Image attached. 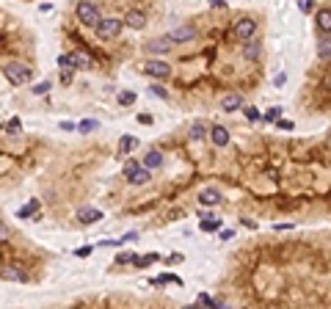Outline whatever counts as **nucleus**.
<instances>
[{
	"mask_svg": "<svg viewBox=\"0 0 331 309\" xmlns=\"http://www.w3.org/2000/svg\"><path fill=\"white\" fill-rule=\"evenodd\" d=\"M3 75H6V80H9L11 86H25V83H31L33 69L28 67V64L11 61V64H6V67H3Z\"/></svg>",
	"mask_w": 331,
	"mask_h": 309,
	"instance_id": "1",
	"label": "nucleus"
},
{
	"mask_svg": "<svg viewBox=\"0 0 331 309\" xmlns=\"http://www.w3.org/2000/svg\"><path fill=\"white\" fill-rule=\"evenodd\" d=\"M122 20L119 17H105V20H99L97 22V28H94V31H97V39H102V42H111V39H116L122 33Z\"/></svg>",
	"mask_w": 331,
	"mask_h": 309,
	"instance_id": "2",
	"label": "nucleus"
},
{
	"mask_svg": "<svg viewBox=\"0 0 331 309\" xmlns=\"http://www.w3.org/2000/svg\"><path fill=\"white\" fill-rule=\"evenodd\" d=\"M78 20L88 28H97V22L102 20V17H99V3H91V0L78 3Z\"/></svg>",
	"mask_w": 331,
	"mask_h": 309,
	"instance_id": "3",
	"label": "nucleus"
},
{
	"mask_svg": "<svg viewBox=\"0 0 331 309\" xmlns=\"http://www.w3.org/2000/svg\"><path fill=\"white\" fill-rule=\"evenodd\" d=\"M232 33H235V39H240L243 44L251 42L254 33H257V20H254V17H240V20L235 22Z\"/></svg>",
	"mask_w": 331,
	"mask_h": 309,
	"instance_id": "4",
	"label": "nucleus"
},
{
	"mask_svg": "<svg viewBox=\"0 0 331 309\" xmlns=\"http://www.w3.org/2000/svg\"><path fill=\"white\" fill-rule=\"evenodd\" d=\"M144 75H149V78H155V80H165L171 75V67L165 61H160V58H152V61H146L144 67Z\"/></svg>",
	"mask_w": 331,
	"mask_h": 309,
	"instance_id": "5",
	"label": "nucleus"
},
{
	"mask_svg": "<svg viewBox=\"0 0 331 309\" xmlns=\"http://www.w3.org/2000/svg\"><path fill=\"white\" fill-rule=\"evenodd\" d=\"M122 25L133 28V31H141V28H146V14L141 9H127V14H124Z\"/></svg>",
	"mask_w": 331,
	"mask_h": 309,
	"instance_id": "6",
	"label": "nucleus"
},
{
	"mask_svg": "<svg viewBox=\"0 0 331 309\" xmlns=\"http://www.w3.org/2000/svg\"><path fill=\"white\" fill-rule=\"evenodd\" d=\"M165 36H169L171 44H180V42H191V39L196 36V31H193L191 25H177V28H171Z\"/></svg>",
	"mask_w": 331,
	"mask_h": 309,
	"instance_id": "7",
	"label": "nucleus"
},
{
	"mask_svg": "<svg viewBox=\"0 0 331 309\" xmlns=\"http://www.w3.org/2000/svg\"><path fill=\"white\" fill-rule=\"evenodd\" d=\"M144 50L149 52V55H165V52L171 50V42H169V36H157V39H149V42L144 44Z\"/></svg>",
	"mask_w": 331,
	"mask_h": 309,
	"instance_id": "8",
	"label": "nucleus"
},
{
	"mask_svg": "<svg viewBox=\"0 0 331 309\" xmlns=\"http://www.w3.org/2000/svg\"><path fill=\"white\" fill-rule=\"evenodd\" d=\"M207 136H210V141L215 144V147H229V130L224 125H212L210 130H207Z\"/></svg>",
	"mask_w": 331,
	"mask_h": 309,
	"instance_id": "9",
	"label": "nucleus"
},
{
	"mask_svg": "<svg viewBox=\"0 0 331 309\" xmlns=\"http://www.w3.org/2000/svg\"><path fill=\"white\" fill-rule=\"evenodd\" d=\"M97 221H102V210H97V207H80L78 210V224L80 226L97 224Z\"/></svg>",
	"mask_w": 331,
	"mask_h": 309,
	"instance_id": "10",
	"label": "nucleus"
},
{
	"mask_svg": "<svg viewBox=\"0 0 331 309\" xmlns=\"http://www.w3.org/2000/svg\"><path fill=\"white\" fill-rule=\"evenodd\" d=\"M165 163V155L160 152V149H149V152L144 155V163H141V166L146 168V171H155V168H160Z\"/></svg>",
	"mask_w": 331,
	"mask_h": 309,
	"instance_id": "11",
	"label": "nucleus"
},
{
	"mask_svg": "<svg viewBox=\"0 0 331 309\" xmlns=\"http://www.w3.org/2000/svg\"><path fill=\"white\" fill-rule=\"evenodd\" d=\"M221 191L218 188H204L202 194H199V205L202 207H215V205H221Z\"/></svg>",
	"mask_w": 331,
	"mask_h": 309,
	"instance_id": "12",
	"label": "nucleus"
},
{
	"mask_svg": "<svg viewBox=\"0 0 331 309\" xmlns=\"http://www.w3.org/2000/svg\"><path fill=\"white\" fill-rule=\"evenodd\" d=\"M0 276H3L6 282H28V273L22 271L20 265H6L3 271H0Z\"/></svg>",
	"mask_w": 331,
	"mask_h": 309,
	"instance_id": "13",
	"label": "nucleus"
},
{
	"mask_svg": "<svg viewBox=\"0 0 331 309\" xmlns=\"http://www.w3.org/2000/svg\"><path fill=\"white\" fill-rule=\"evenodd\" d=\"M240 108H243V97H240V94H227L221 100V110H224V113H235V110H240Z\"/></svg>",
	"mask_w": 331,
	"mask_h": 309,
	"instance_id": "14",
	"label": "nucleus"
},
{
	"mask_svg": "<svg viewBox=\"0 0 331 309\" xmlns=\"http://www.w3.org/2000/svg\"><path fill=\"white\" fill-rule=\"evenodd\" d=\"M259 55H262V42H259V39H251V42L243 44V58L246 61H257Z\"/></svg>",
	"mask_w": 331,
	"mask_h": 309,
	"instance_id": "15",
	"label": "nucleus"
},
{
	"mask_svg": "<svg viewBox=\"0 0 331 309\" xmlns=\"http://www.w3.org/2000/svg\"><path fill=\"white\" fill-rule=\"evenodd\" d=\"M69 61H72V67H75V69H91V67H94L91 55H86L83 50H75L72 55H69Z\"/></svg>",
	"mask_w": 331,
	"mask_h": 309,
	"instance_id": "16",
	"label": "nucleus"
},
{
	"mask_svg": "<svg viewBox=\"0 0 331 309\" xmlns=\"http://www.w3.org/2000/svg\"><path fill=\"white\" fill-rule=\"evenodd\" d=\"M317 31H320V36H328V31H331V9L317 11Z\"/></svg>",
	"mask_w": 331,
	"mask_h": 309,
	"instance_id": "17",
	"label": "nucleus"
},
{
	"mask_svg": "<svg viewBox=\"0 0 331 309\" xmlns=\"http://www.w3.org/2000/svg\"><path fill=\"white\" fill-rule=\"evenodd\" d=\"M149 179H152V171H146V168L141 166V168H135V171H133V174H130V177H127V182L138 188V185H146V182H149Z\"/></svg>",
	"mask_w": 331,
	"mask_h": 309,
	"instance_id": "18",
	"label": "nucleus"
},
{
	"mask_svg": "<svg viewBox=\"0 0 331 309\" xmlns=\"http://www.w3.org/2000/svg\"><path fill=\"white\" fill-rule=\"evenodd\" d=\"M207 136V125L204 121H191V125H188V138H191V141H202V138Z\"/></svg>",
	"mask_w": 331,
	"mask_h": 309,
	"instance_id": "19",
	"label": "nucleus"
},
{
	"mask_svg": "<svg viewBox=\"0 0 331 309\" xmlns=\"http://www.w3.org/2000/svg\"><path fill=\"white\" fill-rule=\"evenodd\" d=\"M135 147H138V138H133V136H122V141H119V152H122V155L133 152Z\"/></svg>",
	"mask_w": 331,
	"mask_h": 309,
	"instance_id": "20",
	"label": "nucleus"
},
{
	"mask_svg": "<svg viewBox=\"0 0 331 309\" xmlns=\"http://www.w3.org/2000/svg\"><path fill=\"white\" fill-rule=\"evenodd\" d=\"M97 127H99V121H97V119H86V121H80V125H75V130H78L80 136H86V133L97 130Z\"/></svg>",
	"mask_w": 331,
	"mask_h": 309,
	"instance_id": "21",
	"label": "nucleus"
},
{
	"mask_svg": "<svg viewBox=\"0 0 331 309\" xmlns=\"http://www.w3.org/2000/svg\"><path fill=\"white\" fill-rule=\"evenodd\" d=\"M199 229L202 232H221V221L218 218H204L202 224H199Z\"/></svg>",
	"mask_w": 331,
	"mask_h": 309,
	"instance_id": "22",
	"label": "nucleus"
},
{
	"mask_svg": "<svg viewBox=\"0 0 331 309\" xmlns=\"http://www.w3.org/2000/svg\"><path fill=\"white\" fill-rule=\"evenodd\" d=\"M33 213H39V202L33 199V202H28L25 207H20L17 210V215H20V218H28V215H33Z\"/></svg>",
	"mask_w": 331,
	"mask_h": 309,
	"instance_id": "23",
	"label": "nucleus"
},
{
	"mask_svg": "<svg viewBox=\"0 0 331 309\" xmlns=\"http://www.w3.org/2000/svg\"><path fill=\"white\" fill-rule=\"evenodd\" d=\"M328 52H331L328 36H320V47H317V55H320V61H328Z\"/></svg>",
	"mask_w": 331,
	"mask_h": 309,
	"instance_id": "24",
	"label": "nucleus"
},
{
	"mask_svg": "<svg viewBox=\"0 0 331 309\" xmlns=\"http://www.w3.org/2000/svg\"><path fill=\"white\" fill-rule=\"evenodd\" d=\"M146 91H149L152 97H157V100H169V91H165L160 83H152V86H149V89H146Z\"/></svg>",
	"mask_w": 331,
	"mask_h": 309,
	"instance_id": "25",
	"label": "nucleus"
},
{
	"mask_svg": "<svg viewBox=\"0 0 331 309\" xmlns=\"http://www.w3.org/2000/svg\"><path fill=\"white\" fill-rule=\"evenodd\" d=\"M279 116H282V108L279 105H273V108H268L262 113V121H279Z\"/></svg>",
	"mask_w": 331,
	"mask_h": 309,
	"instance_id": "26",
	"label": "nucleus"
},
{
	"mask_svg": "<svg viewBox=\"0 0 331 309\" xmlns=\"http://www.w3.org/2000/svg\"><path fill=\"white\" fill-rule=\"evenodd\" d=\"M152 262H157V254H146V257H135V260H133V265H135V268H146V265H152Z\"/></svg>",
	"mask_w": 331,
	"mask_h": 309,
	"instance_id": "27",
	"label": "nucleus"
},
{
	"mask_svg": "<svg viewBox=\"0 0 331 309\" xmlns=\"http://www.w3.org/2000/svg\"><path fill=\"white\" fill-rule=\"evenodd\" d=\"M58 67L64 69V75H72V72H75V67H72V61H69V55H58Z\"/></svg>",
	"mask_w": 331,
	"mask_h": 309,
	"instance_id": "28",
	"label": "nucleus"
},
{
	"mask_svg": "<svg viewBox=\"0 0 331 309\" xmlns=\"http://www.w3.org/2000/svg\"><path fill=\"white\" fill-rule=\"evenodd\" d=\"M119 105H124V108L135 105V91H122V94H119Z\"/></svg>",
	"mask_w": 331,
	"mask_h": 309,
	"instance_id": "29",
	"label": "nucleus"
},
{
	"mask_svg": "<svg viewBox=\"0 0 331 309\" xmlns=\"http://www.w3.org/2000/svg\"><path fill=\"white\" fill-rule=\"evenodd\" d=\"M135 168H141V163H138V160H135V157H130V160H127V163H124V168H122V174H124V177H130V174H133V171H135Z\"/></svg>",
	"mask_w": 331,
	"mask_h": 309,
	"instance_id": "30",
	"label": "nucleus"
},
{
	"mask_svg": "<svg viewBox=\"0 0 331 309\" xmlns=\"http://www.w3.org/2000/svg\"><path fill=\"white\" fill-rule=\"evenodd\" d=\"M243 113H246V119H248V121H259V119H262V113H259V110L254 108V105H248V108H243Z\"/></svg>",
	"mask_w": 331,
	"mask_h": 309,
	"instance_id": "31",
	"label": "nucleus"
},
{
	"mask_svg": "<svg viewBox=\"0 0 331 309\" xmlns=\"http://www.w3.org/2000/svg\"><path fill=\"white\" fill-rule=\"evenodd\" d=\"M6 130H9L11 136H20V133H22V121L20 119H11L9 125H6Z\"/></svg>",
	"mask_w": 331,
	"mask_h": 309,
	"instance_id": "32",
	"label": "nucleus"
},
{
	"mask_svg": "<svg viewBox=\"0 0 331 309\" xmlns=\"http://www.w3.org/2000/svg\"><path fill=\"white\" fill-rule=\"evenodd\" d=\"M133 260H135V254H133V252H122L119 257H116V265H130Z\"/></svg>",
	"mask_w": 331,
	"mask_h": 309,
	"instance_id": "33",
	"label": "nucleus"
},
{
	"mask_svg": "<svg viewBox=\"0 0 331 309\" xmlns=\"http://www.w3.org/2000/svg\"><path fill=\"white\" fill-rule=\"evenodd\" d=\"M171 282H180L177 276H171V273H163V276L152 279V284H171Z\"/></svg>",
	"mask_w": 331,
	"mask_h": 309,
	"instance_id": "34",
	"label": "nucleus"
},
{
	"mask_svg": "<svg viewBox=\"0 0 331 309\" xmlns=\"http://www.w3.org/2000/svg\"><path fill=\"white\" fill-rule=\"evenodd\" d=\"M47 91H50V80H44V83H36V86H33V94H36V97L47 94Z\"/></svg>",
	"mask_w": 331,
	"mask_h": 309,
	"instance_id": "35",
	"label": "nucleus"
},
{
	"mask_svg": "<svg viewBox=\"0 0 331 309\" xmlns=\"http://www.w3.org/2000/svg\"><path fill=\"white\" fill-rule=\"evenodd\" d=\"M199 306H207V309H218V304L210 298V295H199Z\"/></svg>",
	"mask_w": 331,
	"mask_h": 309,
	"instance_id": "36",
	"label": "nucleus"
},
{
	"mask_svg": "<svg viewBox=\"0 0 331 309\" xmlns=\"http://www.w3.org/2000/svg\"><path fill=\"white\" fill-rule=\"evenodd\" d=\"M9 237H11V229L6 224H0V240H9Z\"/></svg>",
	"mask_w": 331,
	"mask_h": 309,
	"instance_id": "37",
	"label": "nucleus"
},
{
	"mask_svg": "<svg viewBox=\"0 0 331 309\" xmlns=\"http://www.w3.org/2000/svg\"><path fill=\"white\" fill-rule=\"evenodd\" d=\"M91 249H94V246H83V249H78V252H75V257H88V254H91Z\"/></svg>",
	"mask_w": 331,
	"mask_h": 309,
	"instance_id": "38",
	"label": "nucleus"
},
{
	"mask_svg": "<svg viewBox=\"0 0 331 309\" xmlns=\"http://www.w3.org/2000/svg\"><path fill=\"white\" fill-rule=\"evenodd\" d=\"M138 125H152V116L149 113H138Z\"/></svg>",
	"mask_w": 331,
	"mask_h": 309,
	"instance_id": "39",
	"label": "nucleus"
},
{
	"mask_svg": "<svg viewBox=\"0 0 331 309\" xmlns=\"http://www.w3.org/2000/svg\"><path fill=\"white\" fill-rule=\"evenodd\" d=\"M232 237H235L232 229H221V240H232Z\"/></svg>",
	"mask_w": 331,
	"mask_h": 309,
	"instance_id": "40",
	"label": "nucleus"
},
{
	"mask_svg": "<svg viewBox=\"0 0 331 309\" xmlns=\"http://www.w3.org/2000/svg\"><path fill=\"white\" fill-rule=\"evenodd\" d=\"M301 11H312V0H301Z\"/></svg>",
	"mask_w": 331,
	"mask_h": 309,
	"instance_id": "41",
	"label": "nucleus"
},
{
	"mask_svg": "<svg viewBox=\"0 0 331 309\" xmlns=\"http://www.w3.org/2000/svg\"><path fill=\"white\" fill-rule=\"evenodd\" d=\"M210 6H212V9H224V6H227V0H210Z\"/></svg>",
	"mask_w": 331,
	"mask_h": 309,
	"instance_id": "42",
	"label": "nucleus"
},
{
	"mask_svg": "<svg viewBox=\"0 0 331 309\" xmlns=\"http://www.w3.org/2000/svg\"><path fill=\"white\" fill-rule=\"evenodd\" d=\"M243 224L248 226V229H257V221H251V218H243Z\"/></svg>",
	"mask_w": 331,
	"mask_h": 309,
	"instance_id": "43",
	"label": "nucleus"
},
{
	"mask_svg": "<svg viewBox=\"0 0 331 309\" xmlns=\"http://www.w3.org/2000/svg\"><path fill=\"white\" fill-rule=\"evenodd\" d=\"M182 309H202V306H199V304H191V306H182Z\"/></svg>",
	"mask_w": 331,
	"mask_h": 309,
	"instance_id": "44",
	"label": "nucleus"
}]
</instances>
